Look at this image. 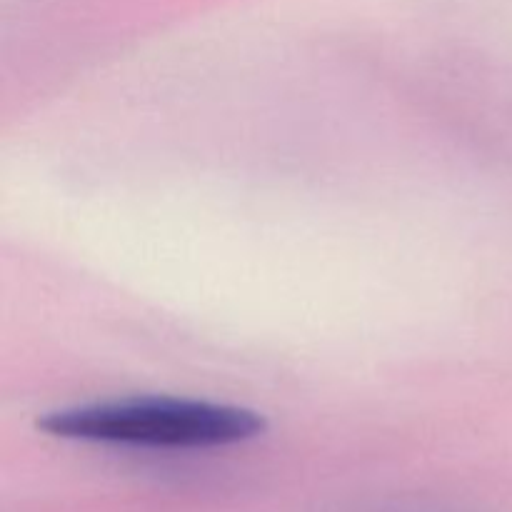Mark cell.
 <instances>
[{"instance_id":"cell-1","label":"cell","mask_w":512,"mask_h":512,"mask_svg":"<svg viewBox=\"0 0 512 512\" xmlns=\"http://www.w3.org/2000/svg\"><path fill=\"white\" fill-rule=\"evenodd\" d=\"M53 438L143 450H213L265 430L255 410L183 398H125L55 410L38 423Z\"/></svg>"},{"instance_id":"cell-2","label":"cell","mask_w":512,"mask_h":512,"mask_svg":"<svg viewBox=\"0 0 512 512\" xmlns=\"http://www.w3.org/2000/svg\"><path fill=\"white\" fill-rule=\"evenodd\" d=\"M350 512H470L460 508H448V505H425V503H393V505H368Z\"/></svg>"}]
</instances>
